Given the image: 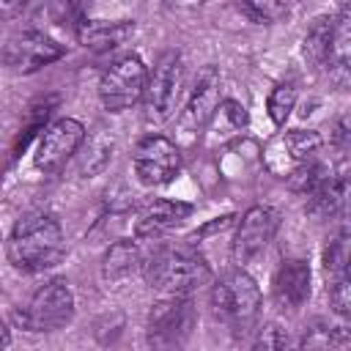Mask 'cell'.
Masks as SVG:
<instances>
[{
    "instance_id": "obj_5",
    "label": "cell",
    "mask_w": 351,
    "mask_h": 351,
    "mask_svg": "<svg viewBox=\"0 0 351 351\" xmlns=\"http://www.w3.org/2000/svg\"><path fill=\"white\" fill-rule=\"evenodd\" d=\"M181 82H184L181 52L165 49L154 60V69L145 77V90H143L145 121L165 123L167 118H173L176 104H178V96H181Z\"/></svg>"
},
{
    "instance_id": "obj_9",
    "label": "cell",
    "mask_w": 351,
    "mask_h": 351,
    "mask_svg": "<svg viewBox=\"0 0 351 351\" xmlns=\"http://www.w3.org/2000/svg\"><path fill=\"white\" fill-rule=\"evenodd\" d=\"M63 55H66V47L58 44L52 36L41 30H19L3 44L0 60L5 69L16 74H30V71H38L41 66L60 60Z\"/></svg>"
},
{
    "instance_id": "obj_27",
    "label": "cell",
    "mask_w": 351,
    "mask_h": 351,
    "mask_svg": "<svg viewBox=\"0 0 351 351\" xmlns=\"http://www.w3.org/2000/svg\"><path fill=\"white\" fill-rule=\"evenodd\" d=\"M252 351H288V337L277 324H263L255 335Z\"/></svg>"
},
{
    "instance_id": "obj_20",
    "label": "cell",
    "mask_w": 351,
    "mask_h": 351,
    "mask_svg": "<svg viewBox=\"0 0 351 351\" xmlns=\"http://www.w3.org/2000/svg\"><path fill=\"white\" fill-rule=\"evenodd\" d=\"M346 343V329L329 321H313L302 335V351H337Z\"/></svg>"
},
{
    "instance_id": "obj_6",
    "label": "cell",
    "mask_w": 351,
    "mask_h": 351,
    "mask_svg": "<svg viewBox=\"0 0 351 351\" xmlns=\"http://www.w3.org/2000/svg\"><path fill=\"white\" fill-rule=\"evenodd\" d=\"M74 315V293L63 280L44 282L30 302L16 313V321L27 332H55Z\"/></svg>"
},
{
    "instance_id": "obj_26",
    "label": "cell",
    "mask_w": 351,
    "mask_h": 351,
    "mask_svg": "<svg viewBox=\"0 0 351 351\" xmlns=\"http://www.w3.org/2000/svg\"><path fill=\"white\" fill-rule=\"evenodd\" d=\"M329 304L335 307V313L340 318H346L351 313V282H348V274L329 277Z\"/></svg>"
},
{
    "instance_id": "obj_29",
    "label": "cell",
    "mask_w": 351,
    "mask_h": 351,
    "mask_svg": "<svg viewBox=\"0 0 351 351\" xmlns=\"http://www.w3.org/2000/svg\"><path fill=\"white\" fill-rule=\"evenodd\" d=\"M25 11V3H0V19H14Z\"/></svg>"
},
{
    "instance_id": "obj_4",
    "label": "cell",
    "mask_w": 351,
    "mask_h": 351,
    "mask_svg": "<svg viewBox=\"0 0 351 351\" xmlns=\"http://www.w3.org/2000/svg\"><path fill=\"white\" fill-rule=\"evenodd\" d=\"M197 313L192 296H162L145 321V340L151 351H184L192 337Z\"/></svg>"
},
{
    "instance_id": "obj_7",
    "label": "cell",
    "mask_w": 351,
    "mask_h": 351,
    "mask_svg": "<svg viewBox=\"0 0 351 351\" xmlns=\"http://www.w3.org/2000/svg\"><path fill=\"white\" fill-rule=\"evenodd\" d=\"M148 69L137 55H123L110 63L99 80V99L110 112L129 110L143 99Z\"/></svg>"
},
{
    "instance_id": "obj_8",
    "label": "cell",
    "mask_w": 351,
    "mask_h": 351,
    "mask_svg": "<svg viewBox=\"0 0 351 351\" xmlns=\"http://www.w3.org/2000/svg\"><path fill=\"white\" fill-rule=\"evenodd\" d=\"M321 134L313 129H285L280 134H274L263 151H261V162L263 167L277 176V178H288L291 173H296L304 162H310L315 156V151L321 148Z\"/></svg>"
},
{
    "instance_id": "obj_22",
    "label": "cell",
    "mask_w": 351,
    "mask_h": 351,
    "mask_svg": "<svg viewBox=\"0 0 351 351\" xmlns=\"http://www.w3.org/2000/svg\"><path fill=\"white\" fill-rule=\"evenodd\" d=\"M329 176H332V170H329L326 165H321V162L310 159V162H304L296 173H291V176H288V186H291L293 192L310 195V192H313L315 186H321Z\"/></svg>"
},
{
    "instance_id": "obj_12",
    "label": "cell",
    "mask_w": 351,
    "mask_h": 351,
    "mask_svg": "<svg viewBox=\"0 0 351 351\" xmlns=\"http://www.w3.org/2000/svg\"><path fill=\"white\" fill-rule=\"evenodd\" d=\"M85 140V126L77 118H58L52 121L36 148V167L41 173H58L66 167V162L77 154V148Z\"/></svg>"
},
{
    "instance_id": "obj_18",
    "label": "cell",
    "mask_w": 351,
    "mask_h": 351,
    "mask_svg": "<svg viewBox=\"0 0 351 351\" xmlns=\"http://www.w3.org/2000/svg\"><path fill=\"white\" fill-rule=\"evenodd\" d=\"M346 203V178L343 176H329L321 186H315L307 195V206L304 211L315 219H326L335 217Z\"/></svg>"
},
{
    "instance_id": "obj_21",
    "label": "cell",
    "mask_w": 351,
    "mask_h": 351,
    "mask_svg": "<svg viewBox=\"0 0 351 351\" xmlns=\"http://www.w3.org/2000/svg\"><path fill=\"white\" fill-rule=\"evenodd\" d=\"M329 36H332V16H321L313 22V27L304 36V58L324 69L326 66V55H329Z\"/></svg>"
},
{
    "instance_id": "obj_17",
    "label": "cell",
    "mask_w": 351,
    "mask_h": 351,
    "mask_svg": "<svg viewBox=\"0 0 351 351\" xmlns=\"http://www.w3.org/2000/svg\"><path fill=\"white\" fill-rule=\"evenodd\" d=\"M348 60H351V8L346 5L337 16H332V36H329V55L326 71L337 85L348 80Z\"/></svg>"
},
{
    "instance_id": "obj_10",
    "label": "cell",
    "mask_w": 351,
    "mask_h": 351,
    "mask_svg": "<svg viewBox=\"0 0 351 351\" xmlns=\"http://www.w3.org/2000/svg\"><path fill=\"white\" fill-rule=\"evenodd\" d=\"M181 170L178 145L165 134H148L134 148V173L145 186H162Z\"/></svg>"
},
{
    "instance_id": "obj_23",
    "label": "cell",
    "mask_w": 351,
    "mask_h": 351,
    "mask_svg": "<svg viewBox=\"0 0 351 351\" xmlns=\"http://www.w3.org/2000/svg\"><path fill=\"white\" fill-rule=\"evenodd\" d=\"M208 123H214L217 132H222V134L241 132L247 126V110H244V104H239L233 99H225V101H219V107H217V112L211 115Z\"/></svg>"
},
{
    "instance_id": "obj_25",
    "label": "cell",
    "mask_w": 351,
    "mask_h": 351,
    "mask_svg": "<svg viewBox=\"0 0 351 351\" xmlns=\"http://www.w3.org/2000/svg\"><path fill=\"white\" fill-rule=\"evenodd\" d=\"M293 104H296V90H293V85H291V82L277 85V88L269 93V101H266V110H269L271 123H274V126H282L285 118L291 115Z\"/></svg>"
},
{
    "instance_id": "obj_24",
    "label": "cell",
    "mask_w": 351,
    "mask_h": 351,
    "mask_svg": "<svg viewBox=\"0 0 351 351\" xmlns=\"http://www.w3.org/2000/svg\"><path fill=\"white\" fill-rule=\"evenodd\" d=\"M346 263H348V233L343 228L329 239V244L324 250V269L329 277H340V274H348Z\"/></svg>"
},
{
    "instance_id": "obj_2",
    "label": "cell",
    "mask_w": 351,
    "mask_h": 351,
    "mask_svg": "<svg viewBox=\"0 0 351 351\" xmlns=\"http://www.w3.org/2000/svg\"><path fill=\"white\" fill-rule=\"evenodd\" d=\"M66 252L60 222L47 211H30L19 217L5 244L8 263L22 271H44L60 263Z\"/></svg>"
},
{
    "instance_id": "obj_3",
    "label": "cell",
    "mask_w": 351,
    "mask_h": 351,
    "mask_svg": "<svg viewBox=\"0 0 351 351\" xmlns=\"http://www.w3.org/2000/svg\"><path fill=\"white\" fill-rule=\"evenodd\" d=\"M211 307H214V315L228 329H233L236 335H244L258 318L261 291L244 269H230V271H225L214 280Z\"/></svg>"
},
{
    "instance_id": "obj_30",
    "label": "cell",
    "mask_w": 351,
    "mask_h": 351,
    "mask_svg": "<svg viewBox=\"0 0 351 351\" xmlns=\"http://www.w3.org/2000/svg\"><path fill=\"white\" fill-rule=\"evenodd\" d=\"M8 340H11V332H8V326L0 321V348H3V346H8Z\"/></svg>"
},
{
    "instance_id": "obj_16",
    "label": "cell",
    "mask_w": 351,
    "mask_h": 351,
    "mask_svg": "<svg viewBox=\"0 0 351 351\" xmlns=\"http://www.w3.org/2000/svg\"><path fill=\"white\" fill-rule=\"evenodd\" d=\"M271 291H274V299L280 307H285V310L302 307L310 296V266L299 258L282 261L280 269L274 271Z\"/></svg>"
},
{
    "instance_id": "obj_11",
    "label": "cell",
    "mask_w": 351,
    "mask_h": 351,
    "mask_svg": "<svg viewBox=\"0 0 351 351\" xmlns=\"http://www.w3.org/2000/svg\"><path fill=\"white\" fill-rule=\"evenodd\" d=\"M280 225V214L271 206H252L241 214L239 225H236V236H233V263L241 269L244 263H250L255 255H261L266 250V244L274 239Z\"/></svg>"
},
{
    "instance_id": "obj_19",
    "label": "cell",
    "mask_w": 351,
    "mask_h": 351,
    "mask_svg": "<svg viewBox=\"0 0 351 351\" xmlns=\"http://www.w3.org/2000/svg\"><path fill=\"white\" fill-rule=\"evenodd\" d=\"M137 269H143V255H140V247L134 241H115L101 261V274L107 282L126 280Z\"/></svg>"
},
{
    "instance_id": "obj_13",
    "label": "cell",
    "mask_w": 351,
    "mask_h": 351,
    "mask_svg": "<svg viewBox=\"0 0 351 351\" xmlns=\"http://www.w3.org/2000/svg\"><path fill=\"white\" fill-rule=\"evenodd\" d=\"M217 107H219V71L214 66H206L192 88L184 115H181V132L186 137H197L208 126Z\"/></svg>"
},
{
    "instance_id": "obj_28",
    "label": "cell",
    "mask_w": 351,
    "mask_h": 351,
    "mask_svg": "<svg viewBox=\"0 0 351 351\" xmlns=\"http://www.w3.org/2000/svg\"><path fill=\"white\" fill-rule=\"evenodd\" d=\"M241 11H244L252 22L269 25V22H277L280 16H285V14H288V5H282V3H244Z\"/></svg>"
},
{
    "instance_id": "obj_15",
    "label": "cell",
    "mask_w": 351,
    "mask_h": 351,
    "mask_svg": "<svg viewBox=\"0 0 351 351\" xmlns=\"http://www.w3.org/2000/svg\"><path fill=\"white\" fill-rule=\"evenodd\" d=\"M189 214H192L189 203L170 200V197H156V200H151L140 208L137 222H134V233L140 239H156V236L173 230L176 225H181Z\"/></svg>"
},
{
    "instance_id": "obj_1",
    "label": "cell",
    "mask_w": 351,
    "mask_h": 351,
    "mask_svg": "<svg viewBox=\"0 0 351 351\" xmlns=\"http://www.w3.org/2000/svg\"><path fill=\"white\" fill-rule=\"evenodd\" d=\"M140 271L145 282L162 296H192V291L206 285L211 277V269L206 258L197 252V247L176 241L154 247V252L143 258Z\"/></svg>"
},
{
    "instance_id": "obj_14",
    "label": "cell",
    "mask_w": 351,
    "mask_h": 351,
    "mask_svg": "<svg viewBox=\"0 0 351 351\" xmlns=\"http://www.w3.org/2000/svg\"><path fill=\"white\" fill-rule=\"evenodd\" d=\"M134 33V22L132 19H90V16H80L74 22V36L82 47L93 49V52H107L121 47L126 38H132Z\"/></svg>"
}]
</instances>
